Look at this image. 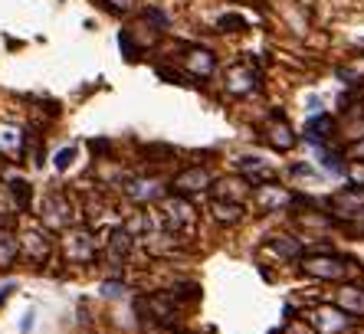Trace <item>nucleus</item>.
Listing matches in <instances>:
<instances>
[{
	"mask_svg": "<svg viewBox=\"0 0 364 334\" xmlns=\"http://www.w3.org/2000/svg\"><path fill=\"white\" fill-rule=\"evenodd\" d=\"M305 269H309V272H312V276H322V279H338L341 272H345V266H341V259H335V256H322V259H318V256H312V259H305L302 262Z\"/></svg>",
	"mask_w": 364,
	"mask_h": 334,
	"instance_id": "nucleus-1",
	"label": "nucleus"
},
{
	"mask_svg": "<svg viewBox=\"0 0 364 334\" xmlns=\"http://www.w3.org/2000/svg\"><path fill=\"white\" fill-rule=\"evenodd\" d=\"M207 184H210V174L200 171V167H191L187 174H181L174 181V190H207Z\"/></svg>",
	"mask_w": 364,
	"mask_h": 334,
	"instance_id": "nucleus-2",
	"label": "nucleus"
},
{
	"mask_svg": "<svg viewBox=\"0 0 364 334\" xmlns=\"http://www.w3.org/2000/svg\"><path fill=\"white\" fill-rule=\"evenodd\" d=\"M14 256H17V239L0 230V269H7L14 262Z\"/></svg>",
	"mask_w": 364,
	"mask_h": 334,
	"instance_id": "nucleus-3",
	"label": "nucleus"
},
{
	"mask_svg": "<svg viewBox=\"0 0 364 334\" xmlns=\"http://www.w3.org/2000/svg\"><path fill=\"white\" fill-rule=\"evenodd\" d=\"M341 301L364 315V292H361V289H345V292H341Z\"/></svg>",
	"mask_w": 364,
	"mask_h": 334,
	"instance_id": "nucleus-4",
	"label": "nucleus"
},
{
	"mask_svg": "<svg viewBox=\"0 0 364 334\" xmlns=\"http://www.w3.org/2000/svg\"><path fill=\"white\" fill-rule=\"evenodd\" d=\"M14 197H20V207H26V203H30V190H26L23 181H17V184H14Z\"/></svg>",
	"mask_w": 364,
	"mask_h": 334,
	"instance_id": "nucleus-5",
	"label": "nucleus"
},
{
	"mask_svg": "<svg viewBox=\"0 0 364 334\" xmlns=\"http://www.w3.org/2000/svg\"><path fill=\"white\" fill-rule=\"evenodd\" d=\"M69 161H73V151H60V158H56V167L63 171V167H66Z\"/></svg>",
	"mask_w": 364,
	"mask_h": 334,
	"instance_id": "nucleus-6",
	"label": "nucleus"
},
{
	"mask_svg": "<svg viewBox=\"0 0 364 334\" xmlns=\"http://www.w3.org/2000/svg\"><path fill=\"white\" fill-rule=\"evenodd\" d=\"M220 26H243V20H240V17H223Z\"/></svg>",
	"mask_w": 364,
	"mask_h": 334,
	"instance_id": "nucleus-7",
	"label": "nucleus"
}]
</instances>
